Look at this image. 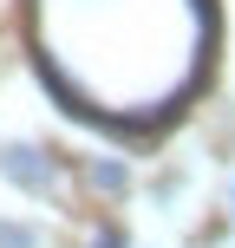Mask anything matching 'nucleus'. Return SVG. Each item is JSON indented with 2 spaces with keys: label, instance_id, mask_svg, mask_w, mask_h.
<instances>
[{
  "label": "nucleus",
  "instance_id": "obj_1",
  "mask_svg": "<svg viewBox=\"0 0 235 248\" xmlns=\"http://www.w3.org/2000/svg\"><path fill=\"white\" fill-rule=\"evenodd\" d=\"M39 72L65 111L150 131L196 92L216 46L209 0H33Z\"/></svg>",
  "mask_w": 235,
  "mask_h": 248
},
{
  "label": "nucleus",
  "instance_id": "obj_2",
  "mask_svg": "<svg viewBox=\"0 0 235 248\" xmlns=\"http://www.w3.org/2000/svg\"><path fill=\"white\" fill-rule=\"evenodd\" d=\"M0 176H7L13 189H33V196H46V189L59 183V163H52L39 144H7V150H0Z\"/></svg>",
  "mask_w": 235,
  "mask_h": 248
},
{
  "label": "nucleus",
  "instance_id": "obj_3",
  "mask_svg": "<svg viewBox=\"0 0 235 248\" xmlns=\"http://www.w3.org/2000/svg\"><path fill=\"white\" fill-rule=\"evenodd\" d=\"M85 176H92V189H98V196H124V183H131V170H124L118 157H98Z\"/></svg>",
  "mask_w": 235,
  "mask_h": 248
},
{
  "label": "nucleus",
  "instance_id": "obj_4",
  "mask_svg": "<svg viewBox=\"0 0 235 248\" xmlns=\"http://www.w3.org/2000/svg\"><path fill=\"white\" fill-rule=\"evenodd\" d=\"M0 248H39V235L26 222H0Z\"/></svg>",
  "mask_w": 235,
  "mask_h": 248
},
{
  "label": "nucleus",
  "instance_id": "obj_5",
  "mask_svg": "<svg viewBox=\"0 0 235 248\" xmlns=\"http://www.w3.org/2000/svg\"><path fill=\"white\" fill-rule=\"evenodd\" d=\"M92 248H124V235H118V229H98V235H92Z\"/></svg>",
  "mask_w": 235,
  "mask_h": 248
},
{
  "label": "nucleus",
  "instance_id": "obj_6",
  "mask_svg": "<svg viewBox=\"0 0 235 248\" xmlns=\"http://www.w3.org/2000/svg\"><path fill=\"white\" fill-rule=\"evenodd\" d=\"M229 216H235V183H229Z\"/></svg>",
  "mask_w": 235,
  "mask_h": 248
}]
</instances>
